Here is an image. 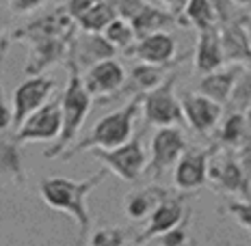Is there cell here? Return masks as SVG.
Here are the masks:
<instances>
[{
    "label": "cell",
    "instance_id": "obj_1",
    "mask_svg": "<svg viewBox=\"0 0 251 246\" xmlns=\"http://www.w3.org/2000/svg\"><path fill=\"white\" fill-rule=\"evenodd\" d=\"M74 35H76V26L72 24V20L63 11L48 13L44 18L35 20L33 24L15 30L13 39H28L35 44L33 59L26 65V74L35 76L44 67L59 61L65 54V50L74 44Z\"/></svg>",
    "mask_w": 251,
    "mask_h": 246
},
{
    "label": "cell",
    "instance_id": "obj_2",
    "mask_svg": "<svg viewBox=\"0 0 251 246\" xmlns=\"http://www.w3.org/2000/svg\"><path fill=\"white\" fill-rule=\"evenodd\" d=\"M108 169H102L93 177L85 181H70V179H44L41 181V197L48 201V205L54 209L72 214L78 223V240L76 246H87L89 242V231H91V216H89L85 207V199L100 181L106 177Z\"/></svg>",
    "mask_w": 251,
    "mask_h": 246
},
{
    "label": "cell",
    "instance_id": "obj_3",
    "mask_svg": "<svg viewBox=\"0 0 251 246\" xmlns=\"http://www.w3.org/2000/svg\"><path fill=\"white\" fill-rule=\"evenodd\" d=\"M67 69H70V82H67L65 95H63V130L59 134L54 147L46 151V158H56L59 154L65 151L67 145L74 140V136L80 128V123L85 121L89 106H91V95L85 89L80 74H78V65L74 59H67Z\"/></svg>",
    "mask_w": 251,
    "mask_h": 246
},
{
    "label": "cell",
    "instance_id": "obj_4",
    "mask_svg": "<svg viewBox=\"0 0 251 246\" xmlns=\"http://www.w3.org/2000/svg\"><path fill=\"white\" fill-rule=\"evenodd\" d=\"M143 97L145 95H137L126 108L104 117L102 121L93 128V132L89 134L87 138H82L80 143L74 145V147L63 156V160H70L74 154H80V151H85V149L111 151V149H117V147H122V145H126V140L130 138V132H132V121H134V117H137L139 104Z\"/></svg>",
    "mask_w": 251,
    "mask_h": 246
},
{
    "label": "cell",
    "instance_id": "obj_5",
    "mask_svg": "<svg viewBox=\"0 0 251 246\" xmlns=\"http://www.w3.org/2000/svg\"><path fill=\"white\" fill-rule=\"evenodd\" d=\"M93 156L98 160L106 162L111 169L126 181H137L141 175V169L145 164V154L141 149V134L134 136L130 143L122 145L117 149H93Z\"/></svg>",
    "mask_w": 251,
    "mask_h": 246
},
{
    "label": "cell",
    "instance_id": "obj_6",
    "mask_svg": "<svg viewBox=\"0 0 251 246\" xmlns=\"http://www.w3.org/2000/svg\"><path fill=\"white\" fill-rule=\"evenodd\" d=\"M63 130V111H59V102H52L41 106L37 112H33L22 128L15 132L11 140L15 143H24V140H50L59 136Z\"/></svg>",
    "mask_w": 251,
    "mask_h": 246
},
{
    "label": "cell",
    "instance_id": "obj_7",
    "mask_svg": "<svg viewBox=\"0 0 251 246\" xmlns=\"http://www.w3.org/2000/svg\"><path fill=\"white\" fill-rule=\"evenodd\" d=\"M52 87H54V80H52V78H30V80H26L24 85L18 87L15 97H13V102H15L13 128H15V132L26 123V119H28L30 114L39 111L41 102L48 97Z\"/></svg>",
    "mask_w": 251,
    "mask_h": 246
},
{
    "label": "cell",
    "instance_id": "obj_8",
    "mask_svg": "<svg viewBox=\"0 0 251 246\" xmlns=\"http://www.w3.org/2000/svg\"><path fill=\"white\" fill-rule=\"evenodd\" d=\"M174 80H176V76L167 78L156 91L145 95V117H148L150 123L167 125V123H174L182 119V111L174 99V93H171Z\"/></svg>",
    "mask_w": 251,
    "mask_h": 246
},
{
    "label": "cell",
    "instance_id": "obj_9",
    "mask_svg": "<svg viewBox=\"0 0 251 246\" xmlns=\"http://www.w3.org/2000/svg\"><path fill=\"white\" fill-rule=\"evenodd\" d=\"M151 151H154V160H151L150 171H154V173L165 171L167 166H169L171 162L184 151V138H182L180 130L163 128L158 134L154 136Z\"/></svg>",
    "mask_w": 251,
    "mask_h": 246
},
{
    "label": "cell",
    "instance_id": "obj_10",
    "mask_svg": "<svg viewBox=\"0 0 251 246\" xmlns=\"http://www.w3.org/2000/svg\"><path fill=\"white\" fill-rule=\"evenodd\" d=\"M124 82V69L115 61H102L91 67V71L85 78V89L89 95H104L115 91Z\"/></svg>",
    "mask_w": 251,
    "mask_h": 246
},
{
    "label": "cell",
    "instance_id": "obj_11",
    "mask_svg": "<svg viewBox=\"0 0 251 246\" xmlns=\"http://www.w3.org/2000/svg\"><path fill=\"white\" fill-rule=\"evenodd\" d=\"M180 216H182V199H167V201H163L154 209L150 227L137 238V244L145 242V240L154 238V235H158V233L171 231L177 224V221H180Z\"/></svg>",
    "mask_w": 251,
    "mask_h": 246
},
{
    "label": "cell",
    "instance_id": "obj_12",
    "mask_svg": "<svg viewBox=\"0 0 251 246\" xmlns=\"http://www.w3.org/2000/svg\"><path fill=\"white\" fill-rule=\"evenodd\" d=\"M182 106H184L188 121L193 123V128H195L197 132H206V130H210L212 125L217 123L219 114H221V108L208 97L184 95Z\"/></svg>",
    "mask_w": 251,
    "mask_h": 246
},
{
    "label": "cell",
    "instance_id": "obj_13",
    "mask_svg": "<svg viewBox=\"0 0 251 246\" xmlns=\"http://www.w3.org/2000/svg\"><path fill=\"white\" fill-rule=\"evenodd\" d=\"M206 151H200V154H188L184 160L177 164L176 171V184L180 188H197L203 184L206 179Z\"/></svg>",
    "mask_w": 251,
    "mask_h": 246
},
{
    "label": "cell",
    "instance_id": "obj_14",
    "mask_svg": "<svg viewBox=\"0 0 251 246\" xmlns=\"http://www.w3.org/2000/svg\"><path fill=\"white\" fill-rule=\"evenodd\" d=\"M115 54V45L108 39L102 37H85L76 44L74 41V59H78V63L82 65H93V63H102L108 61Z\"/></svg>",
    "mask_w": 251,
    "mask_h": 246
},
{
    "label": "cell",
    "instance_id": "obj_15",
    "mask_svg": "<svg viewBox=\"0 0 251 246\" xmlns=\"http://www.w3.org/2000/svg\"><path fill=\"white\" fill-rule=\"evenodd\" d=\"M134 54L141 56L143 61L151 63V65L165 63L171 54H174V39H171L169 35H163V33L150 35L148 39H143L137 48H134Z\"/></svg>",
    "mask_w": 251,
    "mask_h": 246
},
{
    "label": "cell",
    "instance_id": "obj_16",
    "mask_svg": "<svg viewBox=\"0 0 251 246\" xmlns=\"http://www.w3.org/2000/svg\"><path fill=\"white\" fill-rule=\"evenodd\" d=\"M167 199H169V195H167L165 188H148V190L134 192V195L126 201V214H128L130 218H134V221H139V218L148 216L150 209L158 207Z\"/></svg>",
    "mask_w": 251,
    "mask_h": 246
},
{
    "label": "cell",
    "instance_id": "obj_17",
    "mask_svg": "<svg viewBox=\"0 0 251 246\" xmlns=\"http://www.w3.org/2000/svg\"><path fill=\"white\" fill-rule=\"evenodd\" d=\"M223 61L221 56V45H219V37L214 30H203L200 39V48H197V69L200 71H212L219 67Z\"/></svg>",
    "mask_w": 251,
    "mask_h": 246
},
{
    "label": "cell",
    "instance_id": "obj_18",
    "mask_svg": "<svg viewBox=\"0 0 251 246\" xmlns=\"http://www.w3.org/2000/svg\"><path fill=\"white\" fill-rule=\"evenodd\" d=\"M0 173L11 175L18 184L24 181L22 158H20L18 143L15 140H0Z\"/></svg>",
    "mask_w": 251,
    "mask_h": 246
},
{
    "label": "cell",
    "instance_id": "obj_19",
    "mask_svg": "<svg viewBox=\"0 0 251 246\" xmlns=\"http://www.w3.org/2000/svg\"><path fill=\"white\" fill-rule=\"evenodd\" d=\"M236 71L238 69H229L226 74H212L208 78H203L201 82V91L206 93L212 102H223L227 97L229 89H232V82L236 78Z\"/></svg>",
    "mask_w": 251,
    "mask_h": 246
},
{
    "label": "cell",
    "instance_id": "obj_20",
    "mask_svg": "<svg viewBox=\"0 0 251 246\" xmlns=\"http://www.w3.org/2000/svg\"><path fill=\"white\" fill-rule=\"evenodd\" d=\"M160 78H163V71H160L158 67H154V65H139V67H134V69H132V80H130V85H126L124 91H119L117 95H113L108 99H117V97L126 95L128 91H134V89H150V87L158 85Z\"/></svg>",
    "mask_w": 251,
    "mask_h": 246
},
{
    "label": "cell",
    "instance_id": "obj_21",
    "mask_svg": "<svg viewBox=\"0 0 251 246\" xmlns=\"http://www.w3.org/2000/svg\"><path fill=\"white\" fill-rule=\"evenodd\" d=\"M113 20H115V7L108 2H100L89 13L82 15L80 24L89 33H98V30H102V28H108V26L113 24Z\"/></svg>",
    "mask_w": 251,
    "mask_h": 246
},
{
    "label": "cell",
    "instance_id": "obj_22",
    "mask_svg": "<svg viewBox=\"0 0 251 246\" xmlns=\"http://www.w3.org/2000/svg\"><path fill=\"white\" fill-rule=\"evenodd\" d=\"M210 177L212 179H219L221 181V186L229 188V190H247V186H245V179H243V173L234 162H226L223 166H212L210 171Z\"/></svg>",
    "mask_w": 251,
    "mask_h": 246
},
{
    "label": "cell",
    "instance_id": "obj_23",
    "mask_svg": "<svg viewBox=\"0 0 251 246\" xmlns=\"http://www.w3.org/2000/svg\"><path fill=\"white\" fill-rule=\"evenodd\" d=\"M167 22H169V18H167L165 13L154 11V9H143V11L132 20V26H134V33L137 35H145V33H150L151 28L165 26Z\"/></svg>",
    "mask_w": 251,
    "mask_h": 246
},
{
    "label": "cell",
    "instance_id": "obj_24",
    "mask_svg": "<svg viewBox=\"0 0 251 246\" xmlns=\"http://www.w3.org/2000/svg\"><path fill=\"white\" fill-rule=\"evenodd\" d=\"M186 13L201 30H208V26L212 22V9H210V4H208V0H191Z\"/></svg>",
    "mask_w": 251,
    "mask_h": 246
},
{
    "label": "cell",
    "instance_id": "obj_25",
    "mask_svg": "<svg viewBox=\"0 0 251 246\" xmlns=\"http://www.w3.org/2000/svg\"><path fill=\"white\" fill-rule=\"evenodd\" d=\"M106 39L111 41L113 45H117V48H124V45H128L130 39H132V30H130L122 20H115L106 28Z\"/></svg>",
    "mask_w": 251,
    "mask_h": 246
},
{
    "label": "cell",
    "instance_id": "obj_26",
    "mask_svg": "<svg viewBox=\"0 0 251 246\" xmlns=\"http://www.w3.org/2000/svg\"><path fill=\"white\" fill-rule=\"evenodd\" d=\"M9 48V41L2 39L0 41V134L7 132L9 123H11V114L7 111V102L2 97V63H4V52Z\"/></svg>",
    "mask_w": 251,
    "mask_h": 246
},
{
    "label": "cell",
    "instance_id": "obj_27",
    "mask_svg": "<svg viewBox=\"0 0 251 246\" xmlns=\"http://www.w3.org/2000/svg\"><path fill=\"white\" fill-rule=\"evenodd\" d=\"M126 240V231L124 229H102L91 238L93 246H122Z\"/></svg>",
    "mask_w": 251,
    "mask_h": 246
},
{
    "label": "cell",
    "instance_id": "obj_28",
    "mask_svg": "<svg viewBox=\"0 0 251 246\" xmlns=\"http://www.w3.org/2000/svg\"><path fill=\"white\" fill-rule=\"evenodd\" d=\"M102 0H70V4H67V11H70L72 18H78L80 20L85 13L91 11L96 4H100Z\"/></svg>",
    "mask_w": 251,
    "mask_h": 246
},
{
    "label": "cell",
    "instance_id": "obj_29",
    "mask_svg": "<svg viewBox=\"0 0 251 246\" xmlns=\"http://www.w3.org/2000/svg\"><path fill=\"white\" fill-rule=\"evenodd\" d=\"M229 212L240 221V224H245L247 229H251V203H232Z\"/></svg>",
    "mask_w": 251,
    "mask_h": 246
},
{
    "label": "cell",
    "instance_id": "obj_30",
    "mask_svg": "<svg viewBox=\"0 0 251 246\" xmlns=\"http://www.w3.org/2000/svg\"><path fill=\"white\" fill-rule=\"evenodd\" d=\"M240 130H243V117H238V114H234V117H229V121L226 123V130H223V138L226 140H236L240 136Z\"/></svg>",
    "mask_w": 251,
    "mask_h": 246
},
{
    "label": "cell",
    "instance_id": "obj_31",
    "mask_svg": "<svg viewBox=\"0 0 251 246\" xmlns=\"http://www.w3.org/2000/svg\"><path fill=\"white\" fill-rule=\"evenodd\" d=\"M186 244V231L184 229H171L163 235V246H184Z\"/></svg>",
    "mask_w": 251,
    "mask_h": 246
},
{
    "label": "cell",
    "instance_id": "obj_32",
    "mask_svg": "<svg viewBox=\"0 0 251 246\" xmlns=\"http://www.w3.org/2000/svg\"><path fill=\"white\" fill-rule=\"evenodd\" d=\"M37 4H39V0H15L13 7L18 9V11H28V9L37 7Z\"/></svg>",
    "mask_w": 251,
    "mask_h": 246
},
{
    "label": "cell",
    "instance_id": "obj_33",
    "mask_svg": "<svg viewBox=\"0 0 251 246\" xmlns=\"http://www.w3.org/2000/svg\"><path fill=\"white\" fill-rule=\"evenodd\" d=\"M188 246H195V242H188Z\"/></svg>",
    "mask_w": 251,
    "mask_h": 246
},
{
    "label": "cell",
    "instance_id": "obj_34",
    "mask_svg": "<svg viewBox=\"0 0 251 246\" xmlns=\"http://www.w3.org/2000/svg\"><path fill=\"white\" fill-rule=\"evenodd\" d=\"M0 30H2V22H0Z\"/></svg>",
    "mask_w": 251,
    "mask_h": 246
},
{
    "label": "cell",
    "instance_id": "obj_35",
    "mask_svg": "<svg viewBox=\"0 0 251 246\" xmlns=\"http://www.w3.org/2000/svg\"><path fill=\"white\" fill-rule=\"evenodd\" d=\"M240 2H247V0H240Z\"/></svg>",
    "mask_w": 251,
    "mask_h": 246
},
{
    "label": "cell",
    "instance_id": "obj_36",
    "mask_svg": "<svg viewBox=\"0 0 251 246\" xmlns=\"http://www.w3.org/2000/svg\"><path fill=\"white\" fill-rule=\"evenodd\" d=\"M171 2H174V0H171Z\"/></svg>",
    "mask_w": 251,
    "mask_h": 246
}]
</instances>
